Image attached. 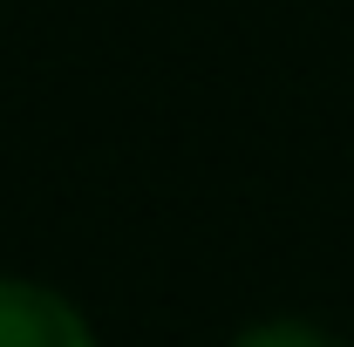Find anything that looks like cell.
I'll use <instances>...</instances> for the list:
<instances>
[{"instance_id": "obj_2", "label": "cell", "mask_w": 354, "mask_h": 347, "mask_svg": "<svg viewBox=\"0 0 354 347\" xmlns=\"http://www.w3.org/2000/svg\"><path fill=\"white\" fill-rule=\"evenodd\" d=\"M232 347H341L320 320H300V313H272V320H252L245 334H232Z\"/></svg>"}, {"instance_id": "obj_1", "label": "cell", "mask_w": 354, "mask_h": 347, "mask_svg": "<svg viewBox=\"0 0 354 347\" xmlns=\"http://www.w3.org/2000/svg\"><path fill=\"white\" fill-rule=\"evenodd\" d=\"M0 347H95V327L41 279H0Z\"/></svg>"}]
</instances>
